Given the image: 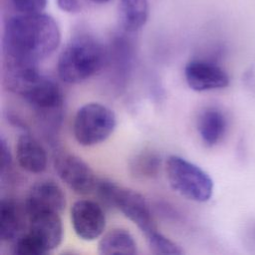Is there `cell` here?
<instances>
[{
	"label": "cell",
	"instance_id": "obj_13",
	"mask_svg": "<svg viewBox=\"0 0 255 255\" xmlns=\"http://www.w3.org/2000/svg\"><path fill=\"white\" fill-rule=\"evenodd\" d=\"M98 250L103 255H134L137 252V245L128 230L114 228L101 237Z\"/></svg>",
	"mask_w": 255,
	"mask_h": 255
},
{
	"label": "cell",
	"instance_id": "obj_4",
	"mask_svg": "<svg viewBox=\"0 0 255 255\" xmlns=\"http://www.w3.org/2000/svg\"><path fill=\"white\" fill-rule=\"evenodd\" d=\"M166 177L180 195L195 202H205L213 192V181L201 167L179 156L170 155L165 164Z\"/></svg>",
	"mask_w": 255,
	"mask_h": 255
},
{
	"label": "cell",
	"instance_id": "obj_6",
	"mask_svg": "<svg viewBox=\"0 0 255 255\" xmlns=\"http://www.w3.org/2000/svg\"><path fill=\"white\" fill-rule=\"evenodd\" d=\"M54 169L59 178L76 193L87 194L96 187L92 167L74 153L58 151L54 156Z\"/></svg>",
	"mask_w": 255,
	"mask_h": 255
},
{
	"label": "cell",
	"instance_id": "obj_3",
	"mask_svg": "<svg viewBox=\"0 0 255 255\" xmlns=\"http://www.w3.org/2000/svg\"><path fill=\"white\" fill-rule=\"evenodd\" d=\"M95 188L99 198L106 205L120 210L145 236L157 230L149 205L140 193L108 179L97 181Z\"/></svg>",
	"mask_w": 255,
	"mask_h": 255
},
{
	"label": "cell",
	"instance_id": "obj_14",
	"mask_svg": "<svg viewBox=\"0 0 255 255\" xmlns=\"http://www.w3.org/2000/svg\"><path fill=\"white\" fill-rule=\"evenodd\" d=\"M148 14V0H120L119 2V19L126 31L139 30L146 23Z\"/></svg>",
	"mask_w": 255,
	"mask_h": 255
},
{
	"label": "cell",
	"instance_id": "obj_16",
	"mask_svg": "<svg viewBox=\"0 0 255 255\" xmlns=\"http://www.w3.org/2000/svg\"><path fill=\"white\" fill-rule=\"evenodd\" d=\"M160 167V157L153 151H142L136 154L130 163L134 175L140 177L155 176Z\"/></svg>",
	"mask_w": 255,
	"mask_h": 255
},
{
	"label": "cell",
	"instance_id": "obj_12",
	"mask_svg": "<svg viewBox=\"0 0 255 255\" xmlns=\"http://www.w3.org/2000/svg\"><path fill=\"white\" fill-rule=\"evenodd\" d=\"M24 228L23 213L12 199H2L0 204V239L4 242H14Z\"/></svg>",
	"mask_w": 255,
	"mask_h": 255
},
{
	"label": "cell",
	"instance_id": "obj_8",
	"mask_svg": "<svg viewBox=\"0 0 255 255\" xmlns=\"http://www.w3.org/2000/svg\"><path fill=\"white\" fill-rule=\"evenodd\" d=\"M70 217L76 235L85 241L101 237L106 229L107 219L102 206L90 199H80L73 203Z\"/></svg>",
	"mask_w": 255,
	"mask_h": 255
},
{
	"label": "cell",
	"instance_id": "obj_15",
	"mask_svg": "<svg viewBox=\"0 0 255 255\" xmlns=\"http://www.w3.org/2000/svg\"><path fill=\"white\" fill-rule=\"evenodd\" d=\"M198 133L207 145L216 144L226 129V120L223 114L216 109L204 110L197 121Z\"/></svg>",
	"mask_w": 255,
	"mask_h": 255
},
{
	"label": "cell",
	"instance_id": "obj_1",
	"mask_svg": "<svg viewBox=\"0 0 255 255\" xmlns=\"http://www.w3.org/2000/svg\"><path fill=\"white\" fill-rule=\"evenodd\" d=\"M61 43L60 28L50 15L18 14L5 24L3 48L6 60L37 64L55 53Z\"/></svg>",
	"mask_w": 255,
	"mask_h": 255
},
{
	"label": "cell",
	"instance_id": "obj_5",
	"mask_svg": "<svg viewBox=\"0 0 255 255\" xmlns=\"http://www.w3.org/2000/svg\"><path fill=\"white\" fill-rule=\"evenodd\" d=\"M117 127L115 112L100 103H87L77 111L73 133L83 146H93L105 141Z\"/></svg>",
	"mask_w": 255,
	"mask_h": 255
},
{
	"label": "cell",
	"instance_id": "obj_9",
	"mask_svg": "<svg viewBox=\"0 0 255 255\" xmlns=\"http://www.w3.org/2000/svg\"><path fill=\"white\" fill-rule=\"evenodd\" d=\"M65 207V192L58 183L51 179L36 182L29 190L24 203L27 217L45 211L61 213Z\"/></svg>",
	"mask_w": 255,
	"mask_h": 255
},
{
	"label": "cell",
	"instance_id": "obj_21",
	"mask_svg": "<svg viewBox=\"0 0 255 255\" xmlns=\"http://www.w3.org/2000/svg\"><path fill=\"white\" fill-rule=\"evenodd\" d=\"M92 2H94V3H106V2H108L109 0H91Z\"/></svg>",
	"mask_w": 255,
	"mask_h": 255
},
{
	"label": "cell",
	"instance_id": "obj_20",
	"mask_svg": "<svg viewBox=\"0 0 255 255\" xmlns=\"http://www.w3.org/2000/svg\"><path fill=\"white\" fill-rule=\"evenodd\" d=\"M57 3L62 11L68 13H76L80 10L78 0H57Z\"/></svg>",
	"mask_w": 255,
	"mask_h": 255
},
{
	"label": "cell",
	"instance_id": "obj_18",
	"mask_svg": "<svg viewBox=\"0 0 255 255\" xmlns=\"http://www.w3.org/2000/svg\"><path fill=\"white\" fill-rule=\"evenodd\" d=\"M17 11L22 14L41 13L47 5V0H10Z\"/></svg>",
	"mask_w": 255,
	"mask_h": 255
},
{
	"label": "cell",
	"instance_id": "obj_10",
	"mask_svg": "<svg viewBox=\"0 0 255 255\" xmlns=\"http://www.w3.org/2000/svg\"><path fill=\"white\" fill-rule=\"evenodd\" d=\"M184 78L188 87L195 92L224 89L229 85L226 72L215 64L194 60L186 64Z\"/></svg>",
	"mask_w": 255,
	"mask_h": 255
},
{
	"label": "cell",
	"instance_id": "obj_2",
	"mask_svg": "<svg viewBox=\"0 0 255 255\" xmlns=\"http://www.w3.org/2000/svg\"><path fill=\"white\" fill-rule=\"evenodd\" d=\"M107 62L103 45L89 35L74 37L61 52L57 62L59 78L66 84H80L98 72Z\"/></svg>",
	"mask_w": 255,
	"mask_h": 255
},
{
	"label": "cell",
	"instance_id": "obj_19",
	"mask_svg": "<svg viewBox=\"0 0 255 255\" xmlns=\"http://www.w3.org/2000/svg\"><path fill=\"white\" fill-rule=\"evenodd\" d=\"M12 162L13 158L10 147L4 136H2L0 139V172L2 176L11 170Z\"/></svg>",
	"mask_w": 255,
	"mask_h": 255
},
{
	"label": "cell",
	"instance_id": "obj_11",
	"mask_svg": "<svg viewBox=\"0 0 255 255\" xmlns=\"http://www.w3.org/2000/svg\"><path fill=\"white\" fill-rule=\"evenodd\" d=\"M16 158L19 165L30 173H42L47 168V153L36 137L28 132L19 135L16 142Z\"/></svg>",
	"mask_w": 255,
	"mask_h": 255
},
{
	"label": "cell",
	"instance_id": "obj_17",
	"mask_svg": "<svg viewBox=\"0 0 255 255\" xmlns=\"http://www.w3.org/2000/svg\"><path fill=\"white\" fill-rule=\"evenodd\" d=\"M146 241L151 253L156 255H181L182 248L157 230L146 235Z\"/></svg>",
	"mask_w": 255,
	"mask_h": 255
},
{
	"label": "cell",
	"instance_id": "obj_7",
	"mask_svg": "<svg viewBox=\"0 0 255 255\" xmlns=\"http://www.w3.org/2000/svg\"><path fill=\"white\" fill-rule=\"evenodd\" d=\"M25 233L36 245L41 255L55 250L61 244L64 233L60 213L45 211L29 215Z\"/></svg>",
	"mask_w": 255,
	"mask_h": 255
}]
</instances>
